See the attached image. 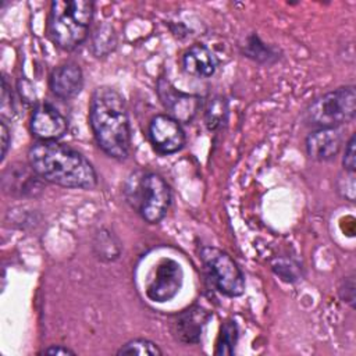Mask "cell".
<instances>
[{
  "mask_svg": "<svg viewBox=\"0 0 356 356\" xmlns=\"http://www.w3.org/2000/svg\"><path fill=\"white\" fill-rule=\"evenodd\" d=\"M217 57L214 53L204 44L196 43L191 46L182 57L184 70L196 78H209L216 72Z\"/></svg>",
  "mask_w": 356,
  "mask_h": 356,
  "instance_id": "obj_14",
  "label": "cell"
},
{
  "mask_svg": "<svg viewBox=\"0 0 356 356\" xmlns=\"http://www.w3.org/2000/svg\"><path fill=\"white\" fill-rule=\"evenodd\" d=\"M89 124L100 149L122 160L131 147V128L124 97L110 86L95 89L89 104Z\"/></svg>",
  "mask_w": 356,
  "mask_h": 356,
  "instance_id": "obj_2",
  "label": "cell"
},
{
  "mask_svg": "<svg viewBox=\"0 0 356 356\" xmlns=\"http://www.w3.org/2000/svg\"><path fill=\"white\" fill-rule=\"evenodd\" d=\"M29 125L33 136L43 142H56L68 129L65 117L50 103H40L35 107Z\"/></svg>",
  "mask_w": 356,
  "mask_h": 356,
  "instance_id": "obj_10",
  "label": "cell"
},
{
  "mask_svg": "<svg viewBox=\"0 0 356 356\" xmlns=\"http://www.w3.org/2000/svg\"><path fill=\"white\" fill-rule=\"evenodd\" d=\"M341 143L338 128H317L306 138V152L312 160L330 161L338 154Z\"/></svg>",
  "mask_w": 356,
  "mask_h": 356,
  "instance_id": "obj_13",
  "label": "cell"
},
{
  "mask_svg": "<svg viewBox=\"0 0 356 356\" xmlns=\"http://www.w3.org/2000/svg\"><path fill=\"white\" fill-rule=\"evenodd\" d=\"M200 259L218 292L235 298L245 291V278L235 260L224 250L214 246H203Z\"/></svg>",
  "mask_w": 356,
  "mask_h": 356,
  "instance_id": "obj_6",
  "label": "cell"
},
{
  "mask_svg": "<svg viewBox=\"0 0 356 356\" xmlns=\"http://www.w3.org/2000/svg\"><path fill=\"white\" fill-rule=\"evenodd\" d=\"M157 93L168 115L178 122L192 121L199 111L200 99L197 96L178 90L164 78H160L157 82Z\"/></svg>",
  "mask_w": 356,
  "mask_h": 356,
  "instance_id": "obj_9",
  "label": "cell"
},
{
  "mask_svg": "<svg viewBox=\"0 0 356 356\" xmlns=\"http://www.w3.org/2000/svg\"><path fill=\"white\" fill-rule=\"evenodd\" d=\"M238 341V325L232 320H227L220 330L216 355H232Z\"/></svg>",
  "mask_w": 356,
  "mask_h": 356,
  "instance_id": "obj_17",
  "label": "cell"
},
{
  "mask_svg": "<svg viewBox=\"0 0 356 356\" xmlns=\"http://www.w3.org/2000/svg\"><path fill=\"white\" fill-rule=\"evenodd\" d=\"M95 4L88 0H56L51 3L47 32L63 50H74L89 33Z\"/></svg>",
  "mask_w": 356,
  "mask_h": 356,
  "instance_id": "obj_3",
  "label": "cell"
},
{
  "mask_svg": "<svg viewBox=\"0 0 356 356\" xmlns=\"http://www.w3.org/2000/svg\"><path fill=\"white\" fill-rule=\"evenodd\" d=\"M115 33L111 25L104 24L99 26L92 39V50L96 57H106L115 49Z\"/></svg>",
  "mask_w": 356,
  "mask_h": 356,
  "instance_id": "obj_16",
  "label": "cell"
},
{
  "mask_svg": "<svg viewBox=\"0 0 356 356\" xmlns=\"http://www.w3.org/2000/svg\"><path fill=\"white\" fill-rule=\"evenodd\" d=\"M161 353H163L161 349L154 342L143 338L128 341L117 352V355H139V356H145V355L160 356Z\"/></svg>",
  "mask_w": 356,
  "mask_h": 356,
  "instance_id": "obj_19",
  "label": "cell"
},
{
  "mask_svg": "<svg viewBox=\"0 0 356 356\" xmlns=\"http://www.w3.org/2000/svg\"><path fill=\"white\" fill-rule=\"evenodd\" d=\"M0 128H1V159L0 160L3 161L6 159L7 149H8V145H10V131H8V127H7L4 120H1Z\"/></svg>",
  "mask_w": 356,
  "mask_h": 356,
  "instance_id": "obj_26",
  "label": "cell"
},
{
  "mask_svg": "<svg viewBox=\"0 0 356 356\" xmlns=\"http://www.w3.org/2000/svg\"><path fill=\"white\" fill-rule=\"evenodd\" d=\"M149 139L160 154H171L185 145V132L181 122L168 114H159L149 122Z\"/></svg>",
  "mask_w": 356,
  "mask_h": 356,
  "instance_id": "obj_8",
  "label": "cell"
},
{
  "mask_svg": "<svg viewBox=\"0 0 356 356\" xmlns=\"http://www.w3.org/2000/svg\"><path fill=\"white\" fill-rule=\"evenodd\" d=\"M83 86V74L78 64L64 63L56 67L49 76V88L54 96L63 100L75 97Z\"/></svg>",
  "mask_w": 356,
  "mask_h": 356,
  "instance_id": "obj_12",
  "label": "cell"
},
{
  "mask_svg": "<svg viewBox=\"0 0 356 356\" xmlns=\"http://www.w3.org/2000/svg\"><path fill=\"white\" fill-rule=\"evenodd\" d=\"M184 284L181 264L170 257L161 259L147 280L146 296L152 302L164 303L174 299Z\"/></svg>",
  "mask_w": 356,
  "mask_h": 356,
  "instance_id": "obj_7",
  "label": "cell"
},
{
  "mask_svg": "<svg viewBox=\"0 0 356 356\" xmlns=\"http://www.w3.org/2000/svg\"><path fill=\"white\" fill-rule=\"evenodd\" d=\"M40 355H49V356H67V355H75V352L64 345H50L49 348L43 349Z\"/></svg>",
  "mask_w": 356,
  "mask_h": 356,
  "instance_id": "obj_24",
  "label": "cell"
},
{
  "mask_svg": "<svg viewBox=\"0 0 356 356\" xmlns=\"http://www.w3.org/2000/svg\"><path fill=\"white\" fill-rule=\"evenodd\" d=\"M93 252L102 261L115 260L121 253L120 242L110 231L100 229L93 241Z\"/></svg>",
  "mask_w": 356,
  "mask_h": 356,
  "instance_id": "obj_15",
  "label": "cell"
},
{
  "mask_svg": "<svg viewBox=\"0 0 356 356\" xmlns=\"http://www.w3.org/2000/svg\"><path fill=\"white\" fill-rule=\"evenodd\" d=\"M339 296L350 307L355 306V277L353 275L345 277V280L339 286Z\"/></svg>",
  "mask_w": 356,
  "mask_h": 356,
  "instance_id": "obj_22",
  "label": "cell"
},
{
  "mask_svg": "<svg viewBox=\"0 0 356 356\" xmlns=\"http://www.w3.org/2000/svg\"><path fill=\"white\" fill-rule=\"evenodd\" d=\"M28 160L38 177L50 184L81 189H92L97 184L90 161L70 146L39 140L31 146Z\"/></svg>",
  "mask_w": 356,
  "mask_h": 356,
  "instance_id": "obj_1",
  "label": "cell"
},
{
  "mask_svg": "<svg viewBox=\"0 0 356 356\" xmlns=\"http://www.w3.org/2000/svg\"><path fill=\"white\" fill-rule=\"evenodd\" d=\"M356 90L342 86L317 97L306 110V120L316 128H338L355 118Z\"/></svg>",
  "mask_w": 356,
  "mask_h": 356,
  "instance_id": "obj_5",
  "label": "cell"
},
{
  "mask_svg": "<svg viewBox=\"0 0 356 356\" xmlns=\"http://www.w3.org/2000/svg\"><path fill=\"white\" fill-rule=\"evenodd\" d=\"M356 138L355 134L349 138L346 146H345V152H343V157H342V164L345 171L349 172H355V167H356Z\"/></svg>",
  "mask_w": 356,
  "mask_h": 356,
  "instance_id": "obj_21",
  "label": "cell"
},
{
  "mask_svg": "<svg viewBox=\"0 0 356 356\" xmlns=\"http://www.w3.org/2000/svg\"><path fill=\"white\" fill-rule=\"evenodd\" d=\"M13 111H14V107H13L11 90L8 89L6 78H3L1 79V115H3V120L6 117L11 118V113Z\"/></svg>",
  "mask_w": 356,
  "mask_h": 356,
  "instance_id": "obj_23",
  "label": "cell"
},
{
  "mask_svg": "<svg viewBox=\"0 0 356 356\" xmlns=\"http://www.w3.org/2000/svg\"><path fill=\"white\" fill-rule=\"evenodd\" d=\"M128 204L149 224L160 222L170 207L171 191L164 178L152 171H136L125 184Z\"/></svg>",
  "mask_w": 356,
  "mask_h": 356,
  "instance_id": "obj_4",
  "label": "cell"
},
{
  "mask_svg": "<svg viewBox=\"0 0 356 356\" xmlns=\"http://www.w3.org/2000/svg\"><path fill=\"white\" fill-rule=\"evenodd\" d=\"M18 90H19L21 97H22L25 102H35V90L32 89L29 81L21 79V81L18 82Z\"/></svg>",
  "mask_w": 356,
  "mask_h": 356,
  "instance_id": "obj_25",
  "label": "cell"
},
{
  "mask_svg": "<svg viewBox=\"0 0 356 356\" xmlns=\"http://www.w3.org/2000/svg\"><path fill=\"white\" fill-rule=\"evenodd\" d=\"M210 317L211 313L200 306L188 307L174 317L171 321V331L174 337L182 343H197Z\"/></svg>",
  "mask_w": 356,
  "mask_h": 356,
  "instance_id": "obj_11",
  "label": "cell"
},
{
  "mask_svg": "<svg viewBox=\"0 0 356 356\" xmlns=\"http://www.w3.org/2000/svg\"><path fill=\"white\" fill-rule=\"evenodd\" d=\"M227 111H228V108H227V102L224 97L217 96L213 100H210V103L206 108V118H204L207 128L210 131L218 129L225 121Z\"/></svg>",
  "mask_w": 356,
  "mask_h": 356,
  "instance_id": "obj_18",
  "label": "cell"
},
{
  "mask_svg": "<svg viewBox=\"0 0 356 356\" xmlns=\"http://www.w3.org/2000/svg\"><path fill=\"white\" fill-rule=\"evenodd\" d=\"M245 53L248 57L259 63H270V60L275 57L273 49L268 47L266 43H263L256 35H252L248 39L245 46Z\"/></svg>",
  "mask_w": 356,
  "mask_h": 356,
  "instance_id": "obj_20",
  "label": "cell"
}]
</instances>
